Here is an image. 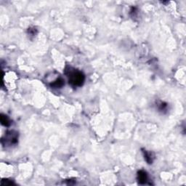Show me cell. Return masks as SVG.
I'll use <instances>...</instances> for the list:
<instances>
[{"label": "cell", "instance_id": "6da1fadb", "mask_svg": "<svg viewBox=\"0 0 186 186\" xmlns=\"http://www.w3.org/2000/svg\"><path fill=\"white\" fill-rule=\"evenodd\" d=\"M64 71L71 86L78 87H81L84 84L85 81V76L81 71L69 66H66Z\"/></svg>", "mask_w": 186, "mask_h": 186}, {"label": "cell", "instance_id": "7a4b0ae2", "mask_svg": "<svg viewBox=\"0 0 186 186\" xmlns=\"http://www.w3.org/2000/svg\"><path fill=\"white\" fill-rule=\"evenodd\" d=\"M18 142V133L14 130L7 131L5 135L1 138V144L3 146H13Z\"/></svg>", "mask_w": 186, "mask_h": 186}, {"label": "cell", "instance_id": "3957f363", "mask_svg": "<svg viewBox=\"0 0 186 186\" xmlns=\"http://www.w3.org/2000/svg\"><path fill=\"white\" fill-rule=\"evenodd\" d=\"M137 181L139 182V184L140 185H144L146 183L148 180V175L147 172L143 171V170H140L137 172Z\"/></svg>", "mask_w": 186, "mask_h": 186}, {"label": "cell", "instance_id": "277c9868", "mask_svg": "<svg viewBox=\"0 0 186 186\" xmlns=\"http://www.w3.org/2000/svg\"><path fill=\"white\" fill-rule=\"evenodd\" d=\"M65 81L63 78L61 77H58L56 78L54 81H52V83H50V87L54 89H60L62 88L64 86Z\"/></svg>", "mask_w": 186, "mask_h": 186}, {"label": "cell", "instance_id": "5b68a950", "mask_svg": "<svg viewBox=\"0 0 186 186\" xmlns=\"http://www.w3.org/2000/svg\"><path fill=\"white\" fill-rule=\"evenodd\" d=\"M143 155H144V158L145 160H146V162L149 164H151L153 161V158H154V156H153V153L151 152H148L147 151H143Z\"/></svg>", "mask_w": 186, "mask_h": 186}, {"label": "cell", "instance_id": "8992f818", "mask_svg": "<svg viewBox=\"0 0 186 186\" xmlns=\"http://www.w3.org/2000/svg\"><path fill=\"white\" fill-rule=\"evenodd\" d=\"M0 119H1V123L3 126H4V127H9V126H10V124H11V121L10 120L9 118L7 117L6 115L1 114Z\"/></svg>", "mask_w": 186, "mask_h": 186}, {"label": "cell", "instance_id": "52a82bcc", "mask_svg": "<svg viewBox=\"0 0 186 186\" xmlns=\"http://www.w3.org/2000/svg\"><path fill=\"white\" fill-rule=\"evenodd\" d=\"M158 110L160 111H167V104L165 103H163V102H161V103L158 105Z\"/></svg>", "mask_w": 186, "mask_h": 186}, {"label": "cell", "instance_id": "ba28073f", "mask_svg": "<svg viewBox=\"0 0 186 186\" xmlns=\"http://www.w3.org/2000/svg\"><path fill=\"white\" fill-rule=\"evenodd\" d=\"M1 185H13L14 183L9 180H4V179H3V180H1Z\"/></svg>", "mask_w": 186, "mask_h": 186}]
</instances>
